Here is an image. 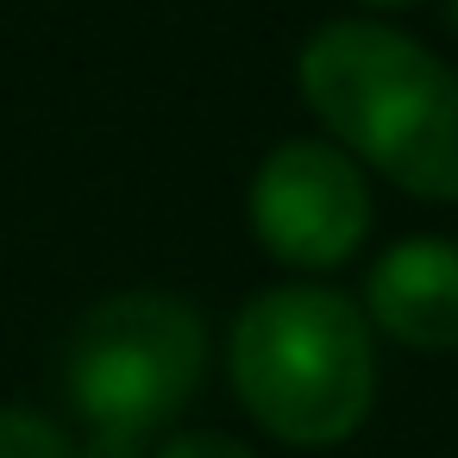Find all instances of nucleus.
Masks as SVG:
<instances>
[{
	"instance_id": "1",
	"label": "nucleus",
	"mask_w": 458,
	"mask_h": 458,
	"mask_svg": "<svg viewBox=\"0 0 458 458\" xmlns=\"http://www.w3.org/2000/svg\"><path fill=\"white\" fill-rule=\"evenodd\" d=\"M295 89L320 139L414 201H458V70L402 26L345 13L295 51Z\"/></svg>"
},
{
	"instance_id": "2",
	"label": "nucleus",
	"mask_w": 458,
	"mask_h": 458,
	"mask_svg": "<svg viewBox=\"0 0 458 458\" xmlns=\"http://www.w3.org/2000/svg\"><path fill=\"white\" fill-rule=\"evenodd\" d=\"M226 377L276 445H345L377 402V333L345 289L270 283L233 314Z\"/></svg>"
},
{
	"instance_id": "3",
	"label": "nucleus",
	"mask_w": 458,
	"mask_h": 458,
	"mask_svg": "<svg viewBox=\"0 0 458 458\" xmlns=\"http://www.w3.org/2000/svg\"><path fill=\"white\" fill-rule=\"evenodd\" d=\"M208 377V320L176 289H114L64 339V389L101 452H139Z\"/></svg>"
},
{
	"instance_id": "4",
	"label": "nucleus",
	"mask_w": 458,
	"mask_h": 458,
	"mask_svg": "<svg viewBox=\"0 0 458 458\" xmlns=\"http://www.w3.org/2000/svg\"><path fill=\"white\" fill-rule=\"evenodd\" d=\"M370 176L333 139H283L264 151L245 189L251 239L289 270H339L370 239Z\"/></svg>"
},
{
	"instance_id": "5",
	"label": "nucleus",
	"mask_w": 458,
	"mask_h": 458,
	"mask_svg": "<svg viewBox=\"0 0 458 458\" xmlns=\"http://www.w3.org/2000/svg\"><path fill=\"white\" fill-rule=\"evenodd\" d=\"M358 308L377 339L408 352H458V239L408 233L383 245L364 270Z\"/></svg>"
},
{
	"instance_id": "6",
	"label": "nucleus",
	"mask_w": 458,
	"mask_h": 458,
	"mask_svg": "<svg viewBox=\"0 0 458 458\" xmlns=\"http://www.w3.org/2000/svg\"><path fill=\"white\" fill-rule=\"evenodd\" d=\"M0 458H76V445L38 408H0Z\"/></svg>"
},
{
	"instance_id": "7",
	"label": "nucleus",
	"mask_w": 458,
	"mask_h": 458,
	"mask_svg": "<svg viewBox=\"0 0 458 458\" xmlns=\"http://www.w3.org/2000/svg\"><path fill=\"white\" fill-rule=\"evenodd\" d=\"M151 458H258L239 433H220V427H189V433H164Z\"/></svg>"
},
{
	"instance_id": "8",
	"label": "nucleus",
	"mask_w": 458,
	"mask_h": 458,
	"mask_svg": "<svg viewBox=\"0 0 458 458\" xmlns=\"http://www.w3.org/2000/svg\"><path fill=\"white\" fill-rule=\"evenodd\" d=\"M408 7H420V0H364V13H408Z\"/></svg>"
},
{
	"instance_id": "9",
	"label": "nucleus",
	"mask_w": 458,
	"mask_h": 458,
	"mask_svg": "<svg viewBox=\"0 0 458 458\" xmlns=\"http://www.w3.org/2000/svg\"><path fill=\"white\" fill-rule=\"evenodd\" d=\"M445 13H452V26H458V0H445Z\"/></svg>"
}]
</instances>
